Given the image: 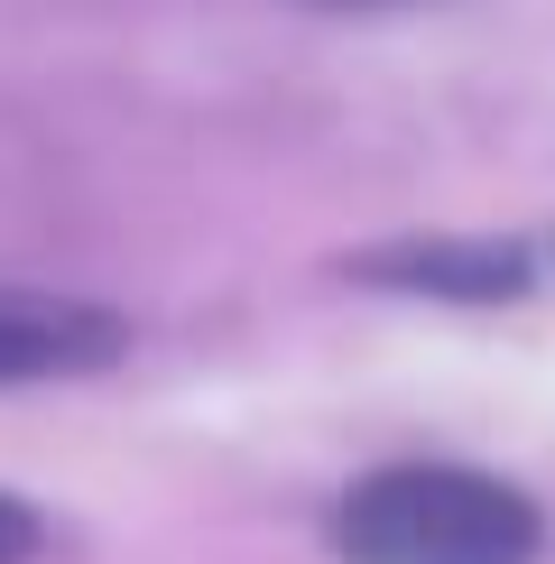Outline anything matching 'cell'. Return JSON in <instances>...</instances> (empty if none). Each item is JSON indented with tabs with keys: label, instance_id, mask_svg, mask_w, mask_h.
Segmentation results:
<instances>
[{
	"label": "cell",
	"instance_id": "3",
	"mask_svg": "<svg viewBox=\"0 0 555 564\" xmlns=\"http://www.w3.org/2000/svg\"><path fill=\"white\" fill-rule=\"evenodd\" d=\"M380 278H416V288H445V296H509L527 278V250L472 241V250H407V260H370Z\"/></svg>",
	"mask_w": 555,
	"mask_h": 564
},
{
	"label": "cell",
	"instance_id": "5",
	"mask_svg": "<svg viewBox=\"0 0 555 564\" xmlns=\"http://www.w3.org/2000/svg\"><path fill=\"white\" fill-rule=\"evenodd\" d=\"M315 10H389V0H315Z\"/></svg>",
	"mask_w": 555,
	"mask_h": 564
},
{
	"label": "cell",
	"instance_id": "4",
	"mask_svg": "<svg viewBox=\"0 0 555 564\" xmlns=\"http://www.w3.org/2000/svg\"><path fill=\"white\" fill-rule=\"evenodd\" d=\"M29 555H37V509L0 490V564H29Z\"/></svg>",
	"mask_w": 555,
	"mask_h": 564
},
{
	"label": "cell",
	"instance_id": "1",
	"mask_svg": "<svg viewBox=\"0 0 555 564\" xmlns=\"http://www.w3.org/2000/svg\"><path fill=\"white\" fill-rule=\"evenodd\" d=\"M537 500L472 463H389L334 509L342 564H537Z\"/></svg>",
	"mask_w": 555,
	"mask_h": 564
},
{
	"label": "cell",
	"instance_id": "2",
	"mask_svg": "<svg viewBox=\"0 0 555 564\" xmlns=\"http://www.w3.org/2000/svg\"><path fill=\"white\" fill-rule=\"evenodd\" d=\"M121 351V324L84 296H29L0 288V389L19 380H65V370H92Z\"/></svg>",
	"mask_w": 555,
	"mask_h": 564
}]
</instances>
